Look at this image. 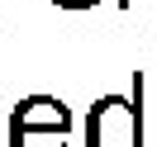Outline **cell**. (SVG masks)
I'll use <instances>...</instances> for the list:
<instances>
[{"instance_id":"1","label":"cell","mask_w":157,"mask_h":147,"mask_svg":"<svg viewBox=\"0 0 157 147\" xmlns=\"http://www.w3.org/2000/svg\"><path fill=\"white\" fill-rule=\"evenodd\" d=\"M143 81L128 95H100L86 114V147H143Z\"/></svg>"},{"instance_id":"2","label":"cell","mask_w":157,"mask_h":147,"mask_svg":"<svg viewBox=\"0 0 157 147\" xmlns=\"http://www.w3.org/2000/svg\"><path fill=\"white\" fill-rule=\"evenodd\" d=\"M33 128H52V133H67L71 128V109L57 95H29L14 105L10 114V133H33Z\"/></svg>"},{"instance_id":"3","label":"cell","mask_w":157,"mask_h":147,"mask_svg":"<svg viewBox=\"0 0 157 147\" xmlns=\"http://www.w3.org/2000/svg\"><path fill=\"white\" fill-rule=\"evenodd\" d=\"M10 147H71V142H67V133L33 128V133H10Z\"/></svg>"},{"instance_id":"4","label":"cell","mask_w":157,"mask_h":147,"mask_svg":"<svg viewBox=\"0 0 157 147\" xmlns=\"http://www.w3.org/2000/svg\"><path fill=\"white\" fill-rule=\"evenodd\" d=\"M57 10H90V5H100V0H52Z\"/></svg>"},{"instance_id":"5","label":"cell","mask_w":157,"mask_h":147,"mask_svg":"<svg viewBox=\"0 0 157 147\" xmlns=\"http://www.w3.org/2000/svg\"><path fill=\"white\" fill-rule=\"evenodd\" d=\"M124 10H157V0H119Z\"/></svg>"}]
</instances>
